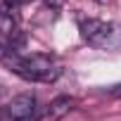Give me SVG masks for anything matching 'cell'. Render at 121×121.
<instances>
[{"instance_id": "obj_1", "label": "cell", "mask_w": 121, "mask_h": 121, "mask_svg": "<svg viewBox=\"0 0 121 121\" xmlns=\"http://www.w3.org/2000/svg\"><path fill=\"white\" fill-rule=\"evenodd\" d=\"M7 64L19 78L33 83H52L62 76L59 62L50 55H12L7 57Z\"/></svg>"}, {"instance_id": "obj_2", "label": "cell", "mask_w": 121, "mask_h": 121, "mask_svg": "<svg viewBox=\"0 0 121 121\" xmlns=\"http://www.w3.org/2000/svg\"><path fill=\"white\" fill-rule=\"evenodd\" d=\"M78 31L81 38L100 50H116L121 48V26L114 22H102V19H78Z\"/></svg>"}, {"instance_id": "obj_3", "label": "cell", "mask_w": 121, "mask_h": 121, "mask_svg": "<svg viewBox=\"0 0 121 121\" xmlns=\"http://www.w3.org/2000/svg\"><path fill=\"white\" fill-rule=\"evenodd\" d=\"M5 116H7V121H36V116H38L36 97L31 93L14 95L5 107Z\"/></svg>"}, {"instance_id": "obj_4", "label": "cell", "mask_w": 121, "mask_h": 121, "mask_svg": "<svg viewBox=\"0 0 121 121\" xmlns=\"http://www.w3.org/2000/svg\"><path fill=\"white\" fill-rule=\"evenodd\" d=\"M71 107H74V100H71V97H67V95L55 97V100L50 102L48 116H50V119H62L64 114H69V109H71Z\"/></svg>"}, {"instance_id": "obj_5", "label": "cell", "mask_w": 121, "mask_h": 121, "mask_svg": "<svg viewBox=\"0 0 121 121\" xmlns=\"http://www.w3.org/2000/svg\"><path fill=\"white\" fill-rule=\"evenodd\" d=\"M45 3H48V7H52V10H59V7H62V5L67 3V0H45Z\"/></svg>"}, {"instance_id": "obj_6", "label": "cell", "mask_w": 121, "mask_h": 121, "mask_svg": "<svg viewBox=\"0 0 121 121\" xmlns=\"http://www.w3.org/2000/svg\"><path fill=\"white\" fill-rule=\"evenodd\" d=\"M109 93H112L114 97H119V100H121V83H116V86H112V88H109Z\"/></svg>"}, {"instance_id": "obj_7", "label": "cell", "mask_w": 121, "mask_h": 121, "mask_svg": "<svg viewBox=\"0 0 121 121\" xmlns=\"http://www.w3.org/2000/svg\"><path fill=\"white\" fill-rule=\"evenodd\" d=\"M0 59H7V50H5L3 43H0Z\"/></svg>"}, {"instance_id": "obj_8", "label": "cell", "mask_w": 121, "mask_h": 121, "mask_svg": "<svg viewBox=\"0 0 121 121\" xmlns=\"http://www.w3.org/2000/svg\"><path fill=\"white\" fill-rule=\"evenodd\" d=\"M3 95H5V88H3V86H0V97H3Z\"/></svg>"}]
</instances>
